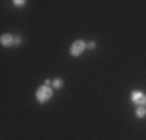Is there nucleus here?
Returning <instances> with one entry per match:
<instances>
[{"label":"nucleus","instance_id":"9d476101","mask_svg":"<svg viewBox=\"0 0 146 140\" xmlns=\"http://www.w3.org/2000/svg\"><path fill=\"white\" fill-rule=\"evenodd\" d=\"M44 84H45V86H51V81H50V79H45Z\"/></svg>","mask_w":146,"mask_h":140},{"label":"nucleus","instance_id":"423d86ee","mask_svg":"<svg viewBox=\"0 0 146 140\" xmlns=\"http://www.w3.org/2000/svg\"><path fill=\"white\" fill-rule=\"evenodd\" d=\"M135 115H137V118H145L146 117V106H137Z\"/></svg>","mask_w":146,"mask_h":140},{"label":"nucleus","instance_id":"39448f33","mask_svg":"<svg viewBox=\"0 0 146 140\" xmlns=\"http://www.w3.org/2000/svg\"><path fill=\"white\" fill-rule=\"evenodd\" d=\"M51 87H53L54 90L62 89V87H64V79H62V78H56V79H53V81H51Z\"/></svg>","mask_w":146,"mask_h":140},{"label":"nucleus","instance_id":"1a4fd4ad","mask_svg":"<svg viewBox=\"0 0 146 140\" xmlns=\"http://www.w3.org/2000/svg\"><path fill=\"white\" fill-rule=\"evenodd\" d=\"M96 47V44H95V42H87V48H89V50H93V48H95Z\"/></svg>","mask_w":146,"mask_h":140},{"label":"nucleus","instance_id":"20e7f679","mask_svg":"<svg viewBox=\"0 0 146 140\" xmlns=\"http://www.w3.org/2000/svg\"><path fill=\"white\" fill-rule=\"evenodd\" d=\"M0 44H2L3 47H11V45H14V36L9 34V33L2 34V37H0Z\"/></svg>","mask_w":146,"mask_h":140},{"label":"nucleus","instance_id":"0eeeda50","mask_svg":"<svg viewBox=\"0 0 146 140\" xmlns=\"http://www.w3.org/2000/svg\"><path fill=\"white\" fill-rule=\"evenodd\" d=\"M13 3H14V6H17V8H23L27 2H25V0H14Z\"/></svg>","mask_w":146,"mask_h":140},{"label":"nucleus","instance_id":"f257e3e1","mask_svg":"<svg viewBox=\"0 0 146 140\" xmlns=\"http://www.w3.org/2000/svg\"><path fill=\"white\" fill-rule=\"evenodd\" d=\"M53 87L51 86H45V84H42V86L39 87V89L36 90V100L39 101V103H47L48 100H51V97H53Z\"/></svg>","mask_w":146,"mask_h":140},{"label":"nucleus","instance_id":"f03ea898","mask_svg":"<svg viewBox=\"0 0 146 140\" xmlns=\"http://www.w3.org/2000/svg\"><path fill=\"white\" fill-rule=\"evenodd\" d=\"M86 48H87V44H86V41L76 39V41L72 44V47H70V55L73 56V58H76V56H79V55L84 53Z\"/></svg>","mask_w":146,"mask_h":140},{"label":"nucleus","instance_id":"6e6552de","mask_svg":"<svg viewBox=\"0 0 146 140\" xmlns=\"http://www.w3.org/2000/svg\"><path fill=\"white\" fill-rule=\"evenodd\" d=\"M22 44V37L20 36H14V45H20Z\"/></svg>","mask_w":146,"mask_h":140},{"label":"nucleus","instance_id":"7ed1b4c3","mask_svg":"<svg viewBox=\"0 0 146 140\" xmlns=\"http://www.w3.org/2000/svg\"><path fill=\"white\" fill-rule=\"evenodd\" d=\"M131 101L135 106H145L146 104V95L141 90H134V92L131 93Z\"/></svg>","mask_w":146,"mask_h":140}]
</instances>
